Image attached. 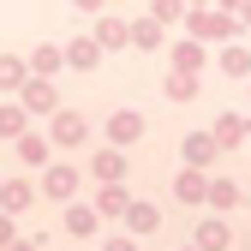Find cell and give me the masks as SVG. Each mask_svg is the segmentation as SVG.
<instances>
[{"instance_id": "obj_1", "label": "cell", "mask_w": 251, "mask_h": 251, "mask_svg": "<svg viewBox=\"0 0 251 251\" xmlns=\"http://www.w3.org/2000/svg\"><path fill=\"white\" fill-rule=\"evenodd\" d=\"M48 192H54V198H66V192H72V174H66V168L48 174Z\"/></svg>"}]
</instances>
